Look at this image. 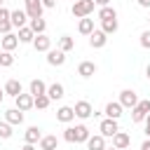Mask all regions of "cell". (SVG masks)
<instances>
[{
  "label": "cell",
  "instance_id": "41",
  "mask_svg": "<svg viewBox=\"0 0 150 150\" xmlns=\"http://www.w3.org/2000/svg\"><path fill=\"white\" fill-rule=\"evenodd\" d=\"M141 150H150V138H145V141L141 143Z\"/></svg>",
  "mask_w": 150,
  "mask_h": 150
},
{
  "label": "cell",
  "instance_id": "24",
  "mask_svg": "<svg viewBox=\"0 0 150 150\" xmlns=\"http://www.w3.org/2000/svg\"><path fill=\"white\" fill-rule=\"evenodd\" d=\"M87 150H105V138L101 134H94L87 138Z\"/></svg>",
  "mask_w": 150,
  "mask_h": 150
},
{
  "label": "cell",
  "instance_id": "7",
  "mask_svg": "<svg viewBox=\"0 0 150 150\" xmlns=\"http://www.w3.org/2000/svg\"><path fill=\"white\" fill-rule=\"evenodd\" d=\"M120 103H122V108H134L138 103V94L134 89H122L120 91Z\"/></svg>",
  "mask_w": 150,
  "mask_h": 150
},
{
  "label": "cell",
  "instance_id": "13",
  "mask_svg": "<svg viewBox=\"0 0 150 150\" xmlns=\"http://www.w3.org/2000/svg\"><path fill=\"white\" fill-rule=\"evenodd\" d=\"M14 103H16V108L21 110V112H28L30 108H33V94H19V96H14Z\"/></svg>",
  "mask_w": 150,
  "mask_h": 150
},
{
  "label": "cell",
  "instance_id": "20",
  "mask_svg": "<svg viewBox=\"0 0 150 150\" xmlns=\"http://www.w3.org/2000/svg\"><path fill=\"white\" fill-rule=\"evenodd\" d=\"M94 73H96V63H94V61H80V66H77V75H80V77L89 80Z\"/></svg>",
  "mask_w": 150,
  "mask_h": 150
},
{
  "label": "cell",
  "instance_id": "30",
  "mask_svg": "<svg viewBox=\"0 0 150 150\" xmlns=\"http://www.w3.org/2000/svg\"><path fill=\"white\" fill-rule=\"evenodd\" d=\"M59 49L66 52V54L73 52V49H75V38H70V35H61V38H59Z\"/></svg>",
  "mask_w": 150,
  "mask_h": 150
},
{
  "label": "cell",
  "instance_id": "44",
  "mask_svg": "<svg viewBox=\"0 0 150 150\" xmlns=\"http://www.w3.org/2000/svg\"><path fill=\"white\" fill-rule=\"evenodd\" d=\"M2 98H5V89L0 87V103H2Z\"/></svg>",
  "mask_w": 150,
  "mask_h": 150
},
{
  "label": "cell",
  "instance_id": "34",
  "mask_svg": "<svg viewBox=\"0 0 150 150\" xmlns=\"http://www.w3.org/2000/svg\"><path fill=\"white\" fill-rule=\"evenodd\" d=\"M9 66H14V54L12 52H0V68H9Z\"/></svg>",
  "mask_w": 150,
  "mask_h": 150
},
{
  "label": "cell",
  "instance_id": "36",
  "mask_svg": "<svg viewBox=\"0 0 150 150\" xmlns=\"http://www.w3.org/2000/svg\"><path fill=\"white\" fill-rule=\"evenodd\" d=\"M63 141H68V143H75V134H73V127H66V129H63Z\"/></svg>",
  "mask_w": 150,
  "mask_h": 150
},
{
  "label": "cell",
  "instance_id": "18",
  "mask_svg": "<svg viewBox=\"0 0 150 150\" xmlns=\"http://www.w3.org/2000/svg\"><path fill=\"white\" fill-rule=\"evenodd\" d=\"M23 138H26V143H33V145H38V141L42 138V129H40L38 124H30V127L23 131Z\"/></svg>",
  "mask_w": 150,
  "mask_h": 150
},
{
  "label": "cell",
  "instance_id": "25",
  "mask_svg": "<svg viewBox=\"0 0 150 150\" xmlns=\"http://www.w3.org/2000/svg\"><path fill=\"white\" fill-rule=\"evenodd\" d=\"M28 94H33V96L47 94V84H45L40 77H35V80H30V84H28Z\"/></svg>",
  "mask_w": 150,
  "mask_h": 150
},
{
  "label": "cell",
  "instance_id": "2",
  "mask_svg": "<svg viewBox=\"0 0 150 150\" xmlns=\"http://www.w3.org/2000/svg\"><path fill=\"white\" fill-rule=\"evenodd\" d=\"M150 112V98H138V103L131 108V122H143L145 115Z\"/></svg>",
  "mask_w": 150,
  "mask_h": 150
},
{
  "label": "cell",
  "instance_id": "19",
  "mask_svg": "<svg viewBox=\"0 0 150 150\" xmlns=\"http://www.w3.org/2000/svg\"><path fill=\"white\" fill-rule=\"evenodd\" d=\"M112 145H115L117 150H127V148L131 145V136H129L127 131H117V134L112 136Z\"/></svg>",
  "mask_w": 150,
  "mask_h": 150
},
{
  "label": "cell",
  "instance_id": "38",
  "mask_svg": "<svg viewBox=\"0 0 150 150\" xmlns=\"http://www.w3.org/2000/svg\"><path fill=\"white\" fill-rule=\"evenodd\" d=\"M143 122H145V138H150V112L145 115V120H143Z\"/></svg>",
  "mask_w": 150,
  "mask_h": 150
},
{
  "label": "cell",
  "instance_id": "9",
  "mask_svg": "<svg viewBox=\"0 0 150 150\" xmlns=\"http://www.w3.org/2000/svg\"><path fill=\"white\" fill-rule=\"evenodd\" d=\"M30 45H33V49H35V52H45V54H47V52L52 49V40H49V38L45 35V33H40V35H35Z\"/></svg>",
  "mask_w": 150,
  "mask_h": 150
},
{
  "label": "cell",
  "instance_id": "45",
  "mask_svg": "<svg viewBox=\"0 0 150 150\" xmlns=\"http://www.w3.org/2000/svg\"><path fill=\"white\" fill-rule=\"evenodd\" d=\"M105 150H117V148H115V145H112V148H105Z\"/></svg>",
  "mask_w": 150,
  "mask_h": 150
},
{
  "label": "cell",
  "instance_id": "46",
  "mask_svg": "<svg viewBox=\"0 0 150 150\" xmlns=\"http://www.w3.org/2000/svg\"><path fill=\"white\" fill-rule=\"evenodd\" d=\"M2 2H5V0H0V5H2Z\"/></svg>",
  "mask_w": 150,
  "mask_h": 150
},
{
  "label": "cell",
  "instance_id": "3",
  "mask_svg": "<svg viewBox=\"0 0 150 150\" xmlns=\"http://www.w3.org/2000/svg\"><path fill=\"white\" fill-rule=\"evenodd\" d=\"M98 131H101V136H103V138H112V136L120 131V124H117V120L103 117V120H101V124H98Z\"/></svg>",
  "mask_w": 150,
  "mask_h": 150
},
{
  "label": "cell",
  "instance_id": "17",
  "mask_svg": "<svg viewBox=\"0 0 150 150\" xmlns=\"http://www.w3.org/2000/svg\"><path fill=\"white\" fill-rule=\"evenodd\" d=\"M5 120L12 124V127H19V124H23V112L14 105V108H9V110H5Z\"/></svg>",
  "mask_w": 150,
  "mask_h": 150
},
{
  "label": "cell",
  "instance_id": "48",
  "mask_svg": "<svg viewBox=\"0 0 150 150\" xmlns=\"http://www.w3.org/2000/svg\"><path fill=\"white\" fill-rule=\"evenodd\" d=\"M0 38H2V35H0Z\"/></svg>",
  "mask_w": 150,
  "mask_h": 150
},
{
  "label": "cell",
  "instance_id": "10",
  "mask_svg": "<svg viewBox=\"0 0 150 150\" xmlns=\"http://www.w3.org/2000/svg\"><path fill=\"white\" fill-rule=\"evenodd\" d=\"M122 103L120 101H110V103H105V108H103V115L105 117H110V120H120L122 117Z\"/></svg>",
  "mask_w": 150,
  "mask_h": 150
},
{
  "label": "cell",
  "instance_id": "40",
  "mask_svg": "<svg viewBox=\"0 0 150 150\" xmlns=\"http://www.w3.org/2000/svg\"><path fill=\"white\" fill-rule=\"evenodd\" d=\"M19 150H35V145H33V143H23Z\"/></svg>",
  "mask_w": 150,
  "mask_h": 150
},
{
  "label": "cell",
  "instance_id": "47",
  "mask_svg": "<svg viewBox=\"0 0 150 150\" xmlns=\"http://www.w3.org/2000/svg\"><path fill=\"white\" fill-rule=\"evenodd\" d=\"M73 2H75V0H73Z\"/></svg>",
  "mask_w": 150,
  "mask_h": 150
},
{
  "label": "cell",
  "instance_id": "21",
  "mask_svg": "<svg viewBox=\"0 0 150 150\" xmlns=\"http://www.w3.org/2000/svg\"><path fill=\"white\" fill-rule=\"evenodd\" d=\"M38 145H40V150H59V138L54 134H47L38 141Z\"/></svg>",
  "mask_w": 150,
  "mask_h": 150
},
{
  "label": "cell",
  "instance_id": "42",
  "mask_svg": "<svg viewBox=\"0 0 150 150\" xmlns=\"http://www.w3.org/2000/svg\"><path fill=\"white\" fill-rule=\"evenodd\" d=\"M98 7H105V5H110V0H94Z\"/></svg>",
  "mask_w": 150,
  "mask_h": 150
},
{
  "label": "cell",
  "instance_id": "32",
  "mask_svg": "<svg viewBox=\"0 0 150 150\" xmlns=\"http://www.w3.org/2000/svg\"><path fill=\"white\" fill-rule=\"evenodd\" d=\"M49 103H52V98H49L47 94L33 96V108H38V110H45V108H49Z\"/></svg>",
  "mask_w": 150,
  "mask_h": 150
},
{
  "label": "cell",
  "instance_id": "16",
  "mask_svg": "<svg viewBox=\"0 0 150 150\" xmlns=\"http://www.w3.org/2000/svg\"><path fill=\"white\" fill-rule=\"evenodd\" d=\"M47 96H49L52 101H61V98L66 96L63 84H61V82H52V84H47Z\"/></svg>",
  "mask_w": 150,
  "mask_h": 150
},
{
  "label": "cell",
  "instance_id": "22",
  "mask_svg": "<svg viewBox=\"0 0 150 150\" xmlns=\"http://www.w3.org/2000/svg\"><path fill=\"white\" fill-rule=\"evenodd\" d=\"M12 33V21H9V9L0 5V35Z\"/></svg>",
  "mask_w": 150,
  "mask_h": 150
},
{
  "label": "cell",
  "instance_id": "11",
  "mask_svg": "<svg viewBox=\"0 0 150 150\" xmlns=\"http://www.w3.org/2000/svg\"><path fill=\"white\" fill-rule=\"evenodd\" d=\"M0 47H2L5 52H14V49L19 47V38H16V33H5V35L0 38Z\"/></svg>",
  "mask_w": 150,
  "mask_h": 150
},
{
  "label": "cell",
  "instance_id": "31",
  "mask_svg": "<svg viewBox=\"0 0 150 150\" xmlns=\"http://www.w3.org/2000/svg\"><path fill=\"white\" fill-rule=\"evenodd\" d=\"M98 19L105 21V19H117V12L112 5H105V7H98Z\"/></svg>",
  "mask_w": 150,
  "mask_h": 150
},
{
  "label": "cell",
  "instance_id": "8",
  "mask_svg": "<svg viewBox=\"0 0 150 150\" xmlns=\"http://www.w3.org/2000/svg\"><path fill=\"white\" fill-rule=\"evenodd\" d=\"M9 21H12V28H21L28 23V14L26 9H12L9 12Z\"/></svg>",
  "mask_w": 150,
  "mask_h": 150
},
{
  "label": "cell",
  "instance_id": "43",
  "mask_svg": "<svg viewBox=\"0 0 150 150\" xmlns=\"http://www.w3.org/2000/svg\"><path fill=\"white\" fill-rule=\"evenodd\" d=\"M145 77L150 80V63H148V68H145Z\"/></svg>",
  "mask_w": 150,
  "mask_h": 150
},
{
  "label": "cell",
  "instance_id": "23",
  "mask_svg": "<svg viewBox=\"0 0 150 150\" xmlns=\"http://www.w3.org/2000/svg\"><path fill=\"white\" fill-rule=\"evenodd\" d=\"M19 33H16V38H19V42L21 45H30L33 42V38H35V33L30 30V26L26 23V26H21V28H16Z\"/></svg>",
  "mask_w": 150,
  "mask_h": 150
},
{
  "label": "cell",
  "instance_id": "4",
  "mask_svg": "<svg viewBox=\"0 0 150 150\" xmlns=\"http://www.w3.org/2000/svg\"><path fill=\"white\" fill-rule=\"evenodd\" d=\"M108 38H110V35H105L101 28H94L91 35H89V47H91V49H103V47L108 45Z\"/></svg>",
  "mask_w": 150,
  "mask_h": 150
},
{
  "label": "cell",
  "instance_id": "33",
  "mask_svg": "<svg viewBox=\"0 0 150 150\" xmlns=\"http://www.w3.org/2000/svg\"><path fill=\"white\" fill-rule=\"evenodd\" d=\"M12 134H14V127H12L7 120H2V122H0V138L7 141V138H12Z\"/></svg>",
  "mask_w": 150,
  "mask_h": 150
},
{
  "label": "cell",
  "instance_id": "5",
  "mask_svg": "<svg viewBox=\"0 0 150 150\" xmlns=\"http://www.w3.org/2000/svg\"><path fill=\"white\" fill-rule=\"evenodd\" d=\"M73 110H75V117H77V120H89V117L94 115V108H91L89 101H77V103L73 105Z\"/></svg>",
  "mask_w": 150,
  "mask_h": 150
},
{
  "label": "cell",
  "instance_id": "29",
  "mask_svg": "<svg viewBox=\"0 0 150 150\" xmlns=\"http://www.w3.org/2000/svg\"><path fill=\"white\" fill-rule=\"evenodd\" d=\"M117 28H120V21H117V19H105V21H101V30H103L105 35H115Z\"/></svg>",
  "mask_w": 150,
  "mask_h": 150
},
{
  "label": "cell",
  "instance_id": "39",
  "mask_svg": "<svg viewBox=\"0 0 150 150\" xmlns=\"http://www.w3.org/2000/svg\"><path fill=\"white\" fill-rule=\"evenodd\" d=\"M138 2V7H143V9H150V0H136Z\"/></svg>",
  "mask_w": 150,
  "mask_h": 150
},
{
  "label": "cell",
  "instance_id": "26",
  "mask_svg": "<svg viewBox=\"0 0 150 150\" xmlns=\"http://www.w3.org/2000/svg\"><path fill=\"white\" fill-rule=\"evenodd\" d=\"M28 26H30V30H33L35 35H40V33H45V30H47V21H45L42 16H35V19H28Z\"/></svg>",
  "mask_w": 150,
  "mask_h": 150
},
{
  "label": "cell",
  "instance_id": "14",
  "mask_svg": "<svg viewBox=\"0 0 150 150\" xmlns=\"http://www.w3.org/2000/svg\"><path fill=\"white\" fill-rule=\"evenodd\" d=\"M56 120H59L61 124H70V122L75 120V110H73V105H61V108L56 110Z\"/></svg>",
  "mask_w": 150,
  "mask_h": 150
},
{
  "label": "cell",
  "instance_id": "27",
  "mask_svg": "<svg viewBox=\"0 0 150 150\" xmlns=\"http://www.w3.org/2000/svg\"><path fill=\"white\" fill-rule=\"evenodd\" d=\"M77 30H80V35H91V30H94V19H89V16H84V19H80L77 21Z\"/></svg>",
  "mask_w": 150,
  "mask_h": 150
},
{
  "label": "cell",
  "instance_id": "12",
  "mask_svg": "<svg viewBox=\"0 0 150 150\" xmlns=\"http://www.w3.org/2000/svg\"><path fill=\"white\" fill-rule=\"evenodd\" d=\"M47 63L61 68V66L66 63V52H61V49H49V52H47Z\"/></svg>",
  "mask_w": 150,
  "mask_h": 150
},
{
  "label": "cell",
  "instance_id": "15",
  "mask_svg": "<svg viewBox=\"0 0 150 150\" xmlns=\"http://www.w3.org/2000/svg\"><path fill=\"white\" fill-rule=\"evenodd\" d=\"M2 89H5V96H12V98H14V96H19V94L23 91L21 82H19V80H14V77H12V80H7V82L2 84Z\"/></svg>",
  "mask_w": 150,
  "mask_h": 150
},
{
  "label": "cell",
  "instance_id": "28",
  "mask_svg": "<svg viewBox=\"0 0 150 150\" xmlns=\"http://www.w3.org/2000/svg\"><path fill=\"white\" fill-rule=\"evenodd\" d=\"M73 134H75V143H87V138L91 136L84 124H75V127H73Z\"/></svg>",
  "mask_w": 150,
  "mask_h": 150
},
{
  "label": "cell",
  "instance_id": "6",
  "mask_svg": "<svg viewBox=\"0 0 150 150\" xmlns=\"http://www.w3.org/2000/svg\"><path fill=\"white\" fill-rule=\"evenodd\" d=\"M23 9H26L28 19L42 16V12H45V7H42V0H23Z\"/></svg>",
  "mask_w": 150,
  "mask_h": 150
},
{
  "label": "cell",
  "instance_id": "35",
  "mask_svg": "<svg viewBox=\"0 0 150 150\" xmlns=\"http://www.w3.org/2000/svg\"><path fill=\"white\" fill-rule=\"evenodd\" d=\"M138 42H141V47H143V49H150V28L141 33V38H138Z\"/></svg>",
  "mask_w": 150,
  "mask_h": 150
},
{
  "label": "cell",
  "instance_id": "1",
  "mask_svg": "<svg viewBox=\"0 0 150 150\" xmlns=\"http://www.w3.org/2000/svg\"><path fill=\"white\" fill-rule=\"evenodd\" d=\"M94 7H96L94 0H75L73 7H70V14H73L75 19H84V16H91Z\"/></svg>",
  "mask_w": 150,
  "mask_h": 150
},
{
  "label": "cell",
  "instance_id": "37",
  "mask_svg": "<svg viewBox=\"0 0 150 150\" xmlns=\"http://www.w3.org/2000/svg\"><path fill=\"white\" fill-rule=\"evenodd\" d=\"M56 5H59V0H42V7L45 9H54Z\"/></svg>",
  "mask_w": 150,
  "mask_h": 150
}]
</instances>
